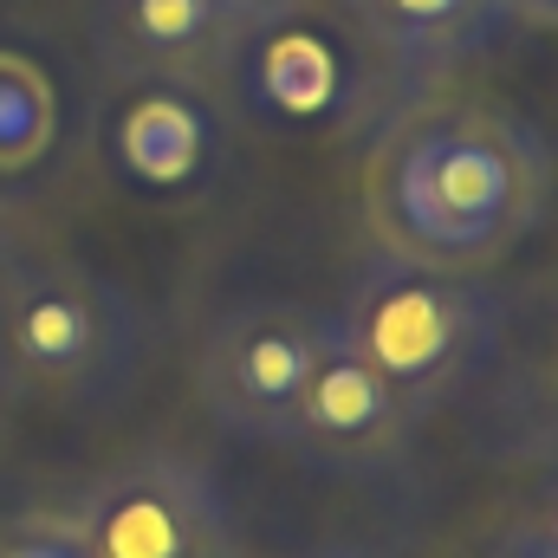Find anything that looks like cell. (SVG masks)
I'll list each match as a JSON object with an SVG mask.
<instances>
[{"instance_id":"7a4b0ae2","label":"cell","mask_w":558,"mask_h":558,"mask_svg":"<svg viewBox=\"0 0 558 558\" xmlns=\"http://www.w3.org/2000/svg\"><path fill=\"white\" fill-rule=\"evenodd\" d=\"M228 111L267 137H338L397 92L344 0H267L234 13L215 65Z\"/></svg>"},{"instance_id":"8992f818","label":"cell","mask_w":558,"mask_h":558,"mask_svg":"<svg viewBox=\"0 0 558 558\" xmlns=\"http://www.w3.org/2000/svg\"><path fill=\"white\" fill-rule=\"evenodd\" d=\"M331 338V312L305 299H241L215 312L195 351V390L208 403L215 428L241 441H274L292 416L318 351Z\"/></svg>"},{"instance_id":"3957f363","label":"cell","mask_w":558,"mask_h":558,"mask_svg":"<svg viewBox=\"0 0 558 558\" xmlns=\"http://www.w3.org/2000/svg\"><path fill=\"white\" fill-rule=\"evenodd\" d=\"M331 318L344 344L403 397V410L416 422L435 416L448 397H461L487 371L507 331V305L487 279L435 274L390 254H371L357 267Z\"/></svg>"},{"instance_id":"2e32d148","label":"cell","mask_w":558,"mask_h":558,"mask_svg":"<svg viewBox=\"0 0 558 558\" xmlns=\"http://www.w3.org/2000/svg\"><path fill=\"white\" fill-rule=\"evenodd\" d=\"M254 7H267V0H228V20H234V13H254Z\"/></svg>"},{"instance_id":"ac0fdd59","label":"cell","mask_w":558,"mask_h":558,"mask_svg":"<svg viewBox=\"0 0 558 558\" xmlns=\"http://www.w3.org/2000/svg\"><path fill=\"white\" fill-rule=\"evenodd\" d=\"M0 254H7V208H0Z\"/></svg>"},{"instance_id":"52a82bcc","label":"cell","mask_w":558,"mask_h":558,"mask_svg":"<svg viewBox=\"0 0 558 558\" xmlns=\"http://www.w3.org/2000/svg\"><path fill=\"white\" fill-rule=\"evenodd\" d=\"M118 98L105 111V156L118 182L137 195H189L221 169L228 118L202 78L175 72H118Z\"/></svg>"},{"instance_id":"6da1fadb","label":"cell","mask_w":558,"mask_h":558,"mask_svg":"<svg viewBox=\"0 0 558 558\" xmlns=\"http://www.w3.org/2000/svg\"><path fill=\"white\" fill-rule=\"evenodd\" d=\"M553 208V143L487 98H422L384 124L364 162V228L377 254L487 274Z\"/></svg>"},{"instance_id":"9c48e42d","label":"cell","mask_w":558,"mask_h":558,"mask_svg":"<svg viewBox=\"0 0 558 558\" xmlns=\"http://www.w3.org/2000/svg\"><path fill=\"white\" fill-rule=\"evenodd\" d=\"M357 33L377 46L397 85H428L474 59L481 46L500 39V7L494 0H344Z\"/></svg>"},{"instance_id":"5bb4252c","label":"cell","mask_w":558,"mask_h":558,"mask_svg":"<svg viewBox=\"0 0 558 558\" xmlns=\"http://www.w3.org/2000/svg\"><path fill=\"white\" fill-rule=\"evenodd\" d=\"M305 558H377V553H357V546H318V553H305Z\"/></svg>"},{"instance_id":"5b68a950","label":"cell","mask_w":558,"mask_h":558,"mask_svg":"<svg viewBox=\"0 0 558 558\" xmlns=\"http://www.w3.org/2000/svg\"><path fill=\"white\" fill-rule=\"evenodd\" d=\"M65 539L85 558H234V513L202 461L131 454L78 494Z\"/></svg>"},{"instance_id":"ba28073f","label":"cell","mask_w":558,"mask_h":558,"mask_svg":"<svg viewBox=\"0 0 558 558\" xmlns=\"http://www.w3.org/2000/svg\"><path fill=\"white\" fill-rule=\"evenodd\" d=\"M416 441V416L403 410V397L344 344L338 318H331V338L292 403V416L279 422L274 448L312 461V468H331V474H377L390 468L403 448Z\"/></svg>"},{"instance_id":"7c38bea8","label":"cell","mask_w":558,"mask_h":558,"mask_svg":"<svg viewBox=\"0 0 558 558\" xmlns=\"http://www.w3.org/2000/svg\"><path fill=\"white\" fill-rule=\"evenodd\" d=\"M500 20H520V26H546L558 33V0H494Z\"/></svg>"},{"instance_id":"e0dca14e","label":"cell","mask_w":558,"mask_h":558,"mask_svg":"<svg viewBox=\"0 0 558 558\" xmlns=\"http://www.w3.org/2000/svg\"><path fill=\"white\" fill-rule=\"evenodd\" d=\"M520 558H558V553H553V546H539V539H533V546H526Z\"/></svg>"},{"instance_id":"4fadbf2b","label":"cell","mask_w":558,"mask_h":558,"mask_svg":"<svg viewBox=\"0 0 558 558\" xmlns=\"http://www.w3.org/2000/svg\"><path fill=\"white\" fill-rule=\"evenodd\" d=\"M0 558H85L72 539H13V546H0Z\"/></svg>"},{"instance_id":"30bf717a","label":"cell","mask_w":558,"mask_h":558,"mask_svg":"<svg viewBox=\"0 0 558 558\" xmlns=\"http://www.w3.org/2000/svg\"><path fill=\"white\" fill-rule=\"evenodd\" d=\"M228 0H98V46L118 72L202 78L221 52Z\"/></svg>"},{"instance_id":"9a60e30c","label":"cell","mask_w":558,"mask_h":558,"mask_svg":"<svg viewBox=\"0 0 558 558\" xmlns=\"http://www.w3.org/2000/svg\"><path fill=\"white\" fill-rule=\"evenodd\" d=\"M539 546H553L558 553V500H553V513H546V526H539Z\"/></svg>"},{"instance_id":"277c9868","label":"cell","mask_w":558,"mask_h":558,"mask_svg":"<svg viewBox=\"0 0 558 558\" xmlns=\"http://www.w3.org/2000/svg\"><path fill=\"white\" fill-rule=\"evenodd\" d=\"M137 312L92 267L26 260L0 274V364L33 390H92L131 371Z\"/></svg>"},{"instance_id":"8fae6325","label":"cell","mask_w":558,"mask_h":558,"mask_svg":"<svg viewBox=\"0 0 558 558\" xmlns=\"http://www.w3.org/2000/svg\"><path fill=\"white\" fill-rule=\"evenodd\" d=\"M59 143V85L39 59L0 46V175H26Z\"/></svg>"}]
</instances>
